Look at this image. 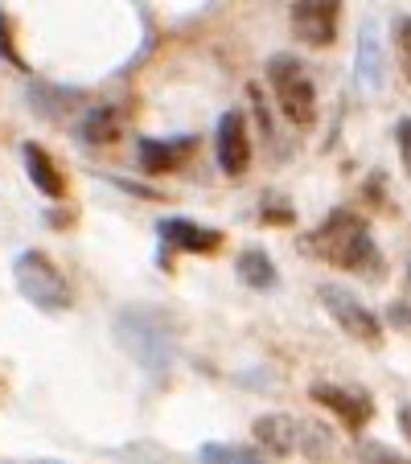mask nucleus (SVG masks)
<instances>
[{
    "mask_svg": "<svg viewBox=\"0 0 411 464\" xmlns=\"http://www.w3.org/2000/svg\"><path fill=\"white\" fill-rule=\"evenodd\" d=\"M305 251H313L317 259L333 263L341 272L358 276H378L383 272V255H378L370 227L354 210H333L313 235L305 238Z\"/></svg>",
    "mask_w": 411,
    "mask_h": 464,
    "instance_id": "obj_1",
    "label": "nucleus"
},
{
    "mask_svg": "<svg viewBox=\"0 0 411 464\" xmlns=\"http://www.w3.org/2000/svg\"><path fill=\"white\" fill-rule=\"evenodd\" d=\"M112 329H115V345H120L149 378L165 382V374L173 370V334H169L165 316L136 304V308L115 313Z\"/></svg>",
    "mask_w": 411,
    "mask_h": 464,
    "instance_id": "obj_2",
    "label": "nucleus"
},
{
    "mask_svg": "<svg viewBox=\"0 0 411 464\" xmlns=\"http://www.w3.org/2000/svg\"><path fill=\"white\" fill-rule=\"evenodd\" d=\"M13 284L42 313H71V304H74L71 280L58 272V263L45 251H21L13 259Z\"/></svg>",
    "mask_w": 411,
    "mask_h": 464,
    "instance_id": "obj_3",
    "label": "nucleus"
},
{
    "mask_svg": "<svg viewBox=\"0 0 411 464\" xmlns=\"http://www.w3.org/2000/svg\"><path fill=\"white\" fill-rule=\"evenodd\" d=\"M268 79L276 87V99H280V111L289 115L297 128H308L317 115V87L308 79L305 62L292 58V53H276L268 62Z\"/></svg>",
    "mask_w": 411,
    "mask_h": 464,
    "instance_id": "obj_4",
    "label": "nucleus"
},
{
    "mask_svg": "<svg viewBox=\"0 0 411 464\" xmlns=\"http://www.w3.org/2000/svg\"><path fill=\"white\" fill-rule=\"evenodd\" d=\"M317 300H321L325 313H329L333 321H338L341 329L354 337V342H367V345L378 342L383 324H378V316L370 313V308L362 304L350 288H341V284H321V288H317Z\"/></svg>",
    "mask_w": 411,
    "mask_h": 464,
    "instance_id": "obj_5",
    "label": "nucleus"
},
{
    "mask_svg": "<svg viewBox=\"0 0 411 464\" xmlns=\"http://www.w3.org/2000/svg\"><path fill=\"white\" fill-rule=\"evenodd\" d=\"M308 399L321 407H329L333 415H338L341 423L350 431H362L370 423V415H375V403H370L362 391H350V386H338V382H313V391H308Z\"/></svg>",
    "mask_w": 411,
    "mask_h": 464,
    "instance_id": "obj_6",
    "label": "nucleus"
},
{
    "mask_svg": "<svg viewBox=\"0 0 411 464\" xmlns=\"http://www.w3.org/2000/svg\"><path fill=\"white\" fill-rule=\"evenodd\" d=\"M354 79H358L362 95H378L387 82V53L383 37H378V21H362L358 25V58H354Z\"/></svg>",
    "mask_w": 411,
    "mask_h": 464,
    "instance_id": "obj_7",
    "label": "nucleus"
},
{
    "mask_svg": "<svg viewBox=\"0 0 411 464\" xmlns=\"http://www.w3.org/2000/svg\"><path fill=\"white\" fill-rule=\"evenodd\" d=\"M214 157H219V165L227 177H239L247 165H251V136H247L243 111H227L219 120V131H214Z\"/></svg>",
    "mask_w": 411,
    "mask_h": 464,
    "instance_id": "obj_8",
    "label": "nucleus"
},
{
    "mask_svg": "<svg viewBox=\"0 0 411 464\" xmlns=\"http://www.w3.org/2000/svg\"><path fill=\"white\" fill-rule=\"evenodd\" d=\"M338 17H341V5H333V0L292 5V34L305 45H333V37H338Z\"/></svg>",
    "mask_w": 411,
    "mask_h": 464,
    "instance_id": "obj_9",
    "label": "nucleus"
},
{
    "mask_svg": "<svg viewBox=\"0 0 411 464\" xmlns=\"http://www.w3.org/2000/svg\"><path fill=\"white\" fill-rule=\"evenodd\" d=\"M190 152H193V136H177V140H152V136H144V140L136 144V160H141V169L149 177L173 173Z\"/></svg>",
    "mask_w": 411,
    "mask_h": 464,
    "instance_id": "obj_10",
    "label": "nucleus"
},
{
    "mask_svg": "<svg viewBox=\"0 0 411 464\" xmlns=\"http://www.w3.org/2000/svg\"><path fill=\"white\" fill-rule=\"evenodd\" d=\"M161 238H165L169 246H177V251H190V255H210L222 246V235L210 227H198V222L190 218H161Z\"/></svg>",
    "mask_w": 411,
    "mask_h": 464,
    "instance_id": "obj_11",
    "label": "nucleus"
},
{
    "mask_svg": "<svg viewBox=\"0 0 411 464\" xmlns=\"http://www.w3.org/2000/svg\"><path fill=\"white\" fill-rule=\"evenodd\" d=\"M251 431H255V440H259L268 452H276V456H289V452H297L300 448V423L292 420V415H284V411L259 415V420L251 423Z\"/></svg>",
    "mask_w": 411,
    "mask_h": 464,
    "instance_id": "obj_12",
    "label": "nucleus"
},
{
    "mask_svg": "<svg viewBox=\"0 0 411 464\" xmlns=\"http://www.w3.org/2000/svg\"><path fill=\"white\" fill-rule=\"evenodd\" d=\"M79 131H83V140L95 144V149L115 144V140H120V131H123V111L115 103L87 107V111H83V120H79Z\"/></svg>",
    "mask_w": 411,
    "mask_h": 464,
    "instance_id": "obj_13",
    "label": "nucleus"
},
{
    "mask_svg": "<svg viewBox=\"0 0 411 464\" xmlns=\"http://www.w3.org/2000/svg\"><path fill=\"white\" fill-rule=\"evenodd\" d=\"M25 173H29V181L45 193V198H54V202L66 198V177H62L58 160H54L42 144H25Z\"/></svg>",
    "mask_w": 411,
    "mask_h": 464,
    "instance_id": "obj_14",
    "label": "nucleus"
},
{
    "mask_svg": "<svg viewBox=\"0 0 411 464\" xmlns=\"http://www.w3.org/2000/svg\"><path fill=\"white\" fill-rule=\"evenodd\" d=\"M239 280L247 284V288H259V292H268V288H276V263L268 259V251H259V246H247L243 255H239Z\"/></svg>",
    "mask_w": 411,
    "mask_h": 464,
    "instance_id": "obj_15",
    "label": "nucleus"
},
{
    "mask_svg": "<svg viewBox=\"0 0 411 464\" xmlns=\"http://www.w3.org/2000/svg\"><path fill=\"white\" fill-rule=\"evenodd\" d=\"M29 103H34L37 115L62 120V115L71 111V107H79V91H62V87H54V82H34V91H29Z\"/></svg>",
    "mask_w": 411,
    "mask_h": 464,
    "instance_id": "obj_16",
    "label": "nucleus"
},
{
    "mask_svg": "<svg viewBox=\"0 0 411 464\" xmlns=\"http://www.w3.org/2000/svg\"><path fill=\"white\" fill-rule=\"evenodd\" d=\"M198 456L201 464H268L263 452H255L247 444H201Z\"/></svg>",
    "mask_w": 411,
    "mask_h": 464,
    "instance_id": "obj_17",
    "label": "nucleus"
},
{
    "mask_svg": "<svg viewBox=\"0 0 411 464\" xmlns=\"http://www.w3.org/2000/svg\"><path fill=\"white\" fill-rule=\"evenodd\" d=\"M300 448L308 452V460H329L333 456V436L321 423H300Z\"/></svg>",
    "mask_w": 411,
    "mask_h": 464,
    "instance_id": "obj_18",
    "label": "nucleus"
},
{
    "mask_svg": "<svg viewBox=\"0 0 411 464\" xmlns=\"http://www.w3.org/2000/svg\"><path fill=\"white\" fill-rule=\"evenodd\" d=\"M0 58L9 62V66H17V71L29 74L25 58L17 53V37H13V25H9V17H5V9H0Z\"/></svg>",
    "mask_w": 411,
    "mask_h": 464,
    "instance_id": "obj_19",
    "label": "nucleus"
},
{
    "mask_svg": "<svg viewBox=\"0 0 411 464\" xmlns=\"http://www.w3.org/2000/svg\"><path fill=\"white\" fill-rule=\"evenodd\" d=\"M395 45H399L403 71H407V79H411V17H395Z\"/></svg>",
    "mask_w": 411,
    "mask_h": 464,
    "instance_id": "obj_20",
    "label": "nucleus"
},
{
    "mask_svg": "<svg viewBox=\"0 0 411 464\" xmlns=\"http://www.w3.org/2000/svg\"><path fill=\"white\" fill-rule=\"evenodd\" d=\"M362 456H367L370 464H411V460H403V456H395L391 448H383V444H367V448H362Z\"/></svg>",
    "mask_w": 411,
    "mask_h": 464,
    "instance_id": "obj_21",
    "label": "nucleus"
},
{
    "mask_svg": "<svg viewBox=\"0 0 411 464\" xmlns=\"http://www.w3.org/2000/svg\"><path fill=\"white\" fill-rule=\"evenodd\" d=\"M399 152H403V165H407V173H411V120L399 123Z\"/></svg>",
    "mask_w": 411,
    "mask_h": 464,
    "instance_id": "obj_22",
    "label": "nucleus"
},
{
    "mask_svg": "<svg viewBox=\"0 0 411 464\" xmlns=\"http://www.w3.org/2000/svg\"><path fill=\"white\" fill-rule=\"evenodd\" d=\"M387 316H391V321L399 324V329H411V304H403V300H395L391 313H387Z\"/></svg>",
    "mask_w": 411,
    "mask_h": 464,
    "instance_id": "obj_23",
    "label": "nucleus"
},
{
    "mask_svg": "<svg viewBox=\"0 0 411 464\" xmlns=\"http://www.w3.org/2000/svg\"><path fill=\"white\" fill-rule=\"evenodd\" d=\"M399 431L407 436V444H411V403H403V407H399Z\"/></svg>",
    "mask_w": 411,
    "mask_h": 464,
    "instance_id": "obj_24",
    "label": "nucleus"
}]
</instances>
